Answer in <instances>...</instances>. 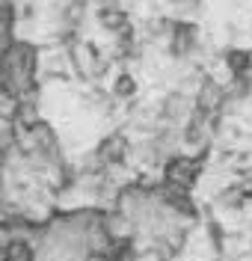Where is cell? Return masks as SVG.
Here are the masks:
<instances>
[{
  "mask_svg": "<svg viewBox=\"0 0 252 261\" xmlns=\"http://www.w3.org/2000/svg\"><path fill=\"white\" fill-rule=\"evenodd\" d=\"M166 3L175 9V15H178V18L190 15V12H196V9L202 6V0H166Z\"/></svg>",
  "mask_w": 252,
  "mask_h": 261,
  "instance_id": "2",
  "label": "cell"
},
{
  "mask_svg": "<svg viewBox=\"0 0 252 261\" xmlns=\"http://www.w3.org/2000/svg\"><path fill=\"white\" fill-rule=\"evenodd\" d=\"M42 50L27 39H15L0 54V92L18 98L24 104H36L42 89Z\"/></svg>",
  "mask_w": 252,
  "mask_h": 261,
  "instance_id": "1",
  "label": "cell"
}]
</instances>
